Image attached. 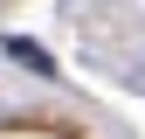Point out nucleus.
Instances as JSON below:
<instances>
[{"mask_svg":"<svg viewBox=\"0 0 145 139\" xmlns=\"http://www.w3.org/2000/svg\"><path fill=\"white\" fill-rule=\"evenodd\" d=\"M7 56H14V63H28L35 77H56V56H48L42 42H28V35H7Z\"/></svg>","mask_w":145,"mask_h":139,"instance_id":"obj_1","label":"nucleus"}]
</instances>
